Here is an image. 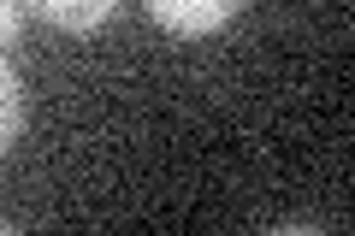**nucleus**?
I'll use <instances>...</instances> for the list:
<instances>
[{
    "label": "nucleus",
    "instance_id": "nucleus-3",
    "mask_svg": "<svg viewBox=\"0 0 355 236\" xmlns=\"http://www.w3.org/2000/svg\"><path fill=\"white\" fill-rule=\"evenodd\" d=\"M18 125H24V83H18V71L0 53V154L18 142Z\"/></svg>",
    "mask_w": 355,
    "mask_h": 236
},
{
    "label": "nucleus",
    "instance_id": "nucleus-1",
    "mask_svg": "<svg viewBox=\"0 0 355 236\" xmlns=\"http://www.w3.org/2000/svg\"><path fill=\"white\" fill-rule=\"evenodd\" d=\"M148 12L172 36H214L243 12V0H148Z\"/></svg>",
    "mask_w": 355,
    "mask_h": 236
},
{
    "label": "nucleus",
    "instance_id": "nucleus-4",
    "mask_svg": "<svg viewBox=\"0 0 355 236\" xmlns=\"http://www.w3.org/2000/svg\"><path fill=\"white\" fill-rule=\"evenodd\" d=\"M18 24H24V0H0V48L18 42Z\"/></svg>",
    "mask_w": 355,
    "mask_h": 236
},
{
    "label": "nucleus",
    "instance_id": "nucleus-2",
    "mask_svg": "<svg viewBox=\"0 0 355 236\" xmlns=\"http://www.w3.org/2000/svg\"><path fill=\"white\" fill-rule=\"evenodd\" d=\"M24 6L42 24L65 30V36H89V30H101L107 18L119 12V0H24Z\"/></svg>",
    "mask_w": 355,
    "mask_h": 236
}]
</instances>
